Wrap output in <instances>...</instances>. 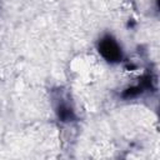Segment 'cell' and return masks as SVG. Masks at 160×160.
Instances as JSON below:
<instances>
[{
  "label": "cell",
  "mask_w": 160,
  "mask_h": 160,
  "mask_svg": "<svg viewBox=\"0 0 160 160\" xmlns=\"http://www.w3.org/2000/svg\"><path fill=\"white\" fill-rule=\"evenodd\" d=\"M98 50H99V54H100L108 62L115 64V62L121 61V59H122L121 48L119 46V44L116 42V40H115L112 36H110V35L104 36V38L99 41V44H98Z\"/></svg>",
  "instance_id": "1"
},
{
  "label": "cell",
  "mask_w": 160,
  "mask_h": 160,
  "mask_svg": "<svg viewBox=\"0 0 160 160\" xmlns=\"http://www.w3.org/2000/svg\"><path fill=\"white\" fill-rule=\"evenodd\" d=\"M55 111H56L58 119L62 122H70V121H74L76 119V115H75L72 108L68 102L59 101L56 108H55Z\"/></svg>",
  "instance_id": "2"
},
{
  "label": "cell",
  "mask_w": 160,
  "mask_h": 160,
  "mask_svg": "<svg viewBox=\"0 0 160 160\" xmlns=\"http://www.w3.org/2000/svg\"><path fill=\"white\" fill-rule=\"evenodd\" d=\"M144 92V89L138 84L135 86H130L128 89H125L122 92H121V98L122 99H134L139 95H141Z\"/></svg>",
  "instance_id": "3"
}]
</instances>
